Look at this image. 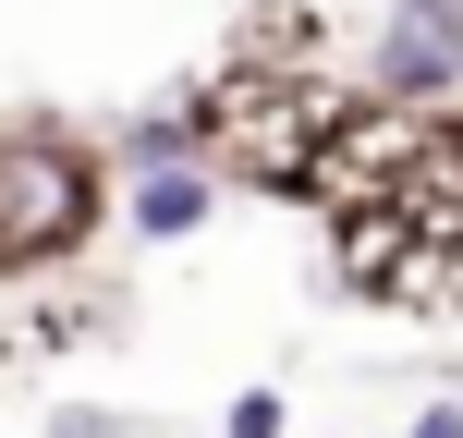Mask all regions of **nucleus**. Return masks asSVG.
<instances>
[{
    "instance_id": "nucleus-2",
    "label": "nucleus",
    "mask_w": 463,
    "mask_h": 438,
    "mask_svg": "<svg viewBox=\"0 0 463 438\" xmlns=\"http://www.w3.org/2000/svg\"><path fill=\"white\" fill-rule=\"evenodd\" d=\"M366 98L451 110L463 98V0H391V13L366 24Z\"/></svg>"
},
{
    "instance_id": "nucleus-6",
    "label": "nucleus",
    "mask_w": 463,
    "mask_h": 438,
    "mask_svg": "<svg viewBox=\"0 0 463 438\" xmlns=\"http://www.w3.org/2000/svg\"><path fill=\"white\" fill-rule=\"evenodd\" d=\"M402 438H463V402H427V415L402 426Z\"/></svg>"
},
{
    "instance_id": "nucleus-3",
    "label": "nucleus",
    "mask_w": 463,
    "mask_h": 438,
    "mask_svg": "<svg viewBox=\"0 0 463 438\" xmlns=\"http://www.w3.org/2000/svg\"><path fill=\"white\" fill-rule=\"evenodd\" d=\"M110 219L135 231V244H195V231L220 219V171H195V159L122 171V183H110Z\"/></svg>"
},
{
    "instance_id": "nucleus-1",
    "label": "nucleus",
    "mask_w": 463,
    "mask_h": 438,
    "mask_svg": "<svg viewBox=\"0 0 463 438\" xmlns=\"http://www.w3.org/2000/svg\"><path fill=\"white\" fill-rule=\"evenodd\" d=\"M110 231V146L61 110H0V293L49 280Z\"/></svg>"
},
{
    "instance_id": "nucleus-4",
    "label": "nucleus",
    "mask_w": 463,
    "mask_h": 438,
    "mask_svg": "<svg viewBox=\"0 0 463 438\" xmlns=\"http://www.w3.org/2000/svg\"><path fill=\"white\" fill-rule=\"evenodd\" d=\"M280 426H293L280 390H232V426H220V438H280Z\"/></svg>"
},
{
    "instance_id": "nucleus-5",
    "label": "nucleus",
    "mask_w": 463,
    "mask_h": 438,
    "mask_svg": "<svg viewBox=\"0 0 463 438\" xmlns=\"http://www.w3.org/2000/svg\"><path fill=\"white\" fill-rule=\"evenodd\" d=\"M37 438H135V415H110V402H73V415H37Z\"/></svg>"
}]
</instances>
